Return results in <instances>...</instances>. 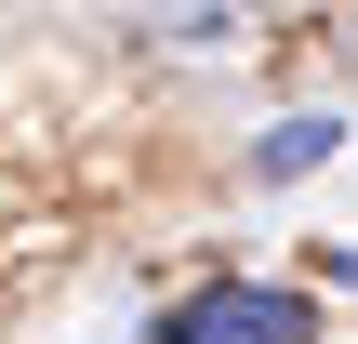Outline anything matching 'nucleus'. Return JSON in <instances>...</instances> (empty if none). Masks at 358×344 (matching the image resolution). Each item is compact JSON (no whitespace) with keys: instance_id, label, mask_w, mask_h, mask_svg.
I'll use <instances>...</instances> for the list:
<instances>
[{"instance_id":"obj_1","label":"nucleus","mask_w":358,"mask_h":344,"mask_svg":"<svg viewBox=\"0 0 358 344\" xmlns=\"http://www.w3.org/2000/svg\"><path fill=\"white\" fill-rule=\"evenodd\" d=\"M146 344H306V305H292V292L226 278V292H186V305H173Z\"/></svg>"},{"instance_id":"obj_2","label":"nucleus","mask_w":358,"mask_h":344,"mask_svg":"<svg viewBox=\"0 0 358 344\" xmlns=\"http://www.w3.org/2000/svg\"><path fill=\"white\" fill-rule=\"evenodd\" d=\"M332 146H345V119H319V106H306V119H279V133L252 146V172H266V186H292V172H319Z\"/></svg>"},{"instance_id":"obj_3","label":"nucleus","mask_w":358,"mask_h":344,"mask_svg":"<svg viewBox=\"0 0 358 344\" xmlns=\"http://www.w3.org/2000/svg\"><path fill=\"white\" fill-rule=\"evenodd\" d=\"M332 278H345V292H358V239H345V252H332Z\"/></svg>"}]
</instances>
